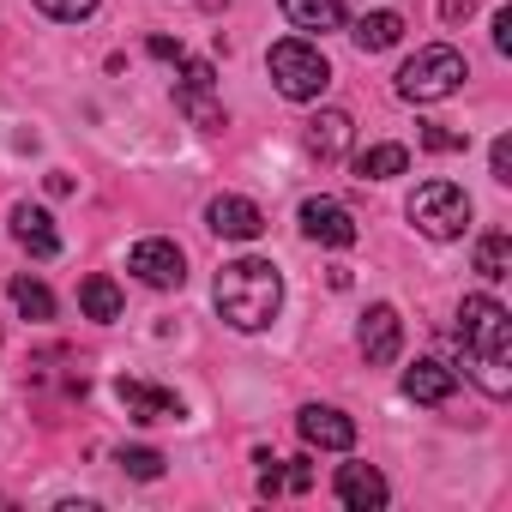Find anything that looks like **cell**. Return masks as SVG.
Here are the masks:
<instances>
[{
  "instance_id": "cb8c5ba5",
  "label": "cell",
  "mask_w": 512,
  "mask_h": 512,
  "mask_svg": "<svg viewBox=\"0 0 512 512\" xmlns=\"http://www.w3.org/2000/svg\"><path fill=\"white\" fill-rule=\"evenodd\" d=\"M37 7H43L49 19H61V25H79V19L97 13V0H37Z\"/></svg>"
},
{
  "instance_id": "ac0fdd59",
  "label": "cell",
  "mask_w": 512,
  "mask_h": 512,
  "mask_svg": "<svg viewBox=\"0 0 512 512\" xmlns=\"http://www.w3.org/2000/svg\"><path fill=\"white\" fill-rule=\"evenodd\" d=\"M79 308H85V320H121V290H115V278H103V272H91L85 284H79Z\"/></svg>"
},
{
  "instance_id": "e0dca14e",
  "label": "cell",
  "mask_w": 512,
  "mask_h": 512,
  "mask_svg": "<svg viewBox=\"0 0 512 512\" xmlns=\"http://www.w3.org/2000/svg\"><path fill=\"white\" fill-rule=\"evenodd\" d=\"M350 37H356L362 55H380V49H392V43L404 37V19H398V13H362Z\"/></svg>"
},
{
  "instance_id": "9a60e30c",
  "label": "cell",
  "mask_w": 512,
  "mask_h": 512,
  "mask_svg": "<svg viewBox=\"0 0 512 512\" xmlns=\"http://www.w3.org/2000/svg\"><path fill=\"white\" fill-rule=\"evenodd\" d=\"M308 151H314L320 163H338V157L350 151V115H344V109H320V115L308 121Z\"/></svg>"
},
{
  "instance_id": "9c48e42d",
  "label": "cell",
  "mask_w": 512,
  "mask_h": 512,
  "mask_svg": "<svg viewBox=\"0 0 512 512\" xmlns=\"http://www.w3.org/2000/svg\"><path fill=\"white\" fill-rule=\"evenodd\" d=\"M356 344H362V356H368L374 368L398 362V344H404V320H398V308L374 302V308L362 314V332H356Z\"/></svg>"
},
{
  "instance_id": "6da1fadb",
  "label": "cell",
  "mask_w": 512,
  "mask_h": 512,
  "mask_svg": "<svg viewBox=\"0 0 512 512\" xmlns=\"http://www.w3.org/2000/svg\"><path fill=\"white\" fill-rule=\"evenodd\" d=\"M458 344H464L470 380L488 398H506L512 392V314L494 296H464V308H458Z\"/></svg>"
},
{
  "instance_id": "484cf974",
  "label": "cell",
  "mask_w": 512,
  "mask_h": 512,
  "mask_svg": "<svg viewBox=\"0 0 512 512\" xmlns=\"http://www.w3.org/2000/svg\"><path fill=\"white\" fill-rule=\"evenodd\" d=\"M422 145H428V151H464L470 139H464V133H446V127H422Z\"/></svg>"
},
{
  "instance_id": "5bb4252c",
  "label": "cell",
  "mask_w": 512,
  "mask_h": 512,
  "mask_svg": "<svg viewBox=\"0 0 512 512\" xmlns=\"http://www.w3.org/2000/svg\"><path fill=\"white\" fill-rule=\"evenodd\" d=\"M458 392V374L446 368V362H416V368H404V398L410 404H446Z\"/></svg>"
},
{
  "instance_id": "3957f363",
  "label": "cell",
  "mask_w": 512,
  "mask_h": 512,
  "mask_svg": "<svg viewBox=\"0 0 512 512\" xmlns=\"http://www.w3.org/2000/svg\"><path fill=\"white\" fill-rule=\"evenodd\" d=\"M464 79H470L464 55L446 49V43H434V49H416V55L398 67V97H404V103H440V97H452Z\"/></svg>"
},
{
  "instance_id": "f1b7e54d",
  "label": "cell",
  "mask_w": 512,
  "mask_h": 512,
  "mask_svg": "<svg viewBox=\"0 0 512 512\" xmlns=\"http://www.w3.org/2000/svg\"><path fill=\"white\" fill-rule=\"evenodd\" d=\"M494 49L512 55V13H494Z\"/></svg>"
},
{
  "instance_id": "f546056e",
  "label": "cell",
  "mask_w": 512,
  "mask_h": 512,
  "mask_svg": "<svg viewBox=\"0 0 512 512\" xmlns=\"http://www.w3.org/2000/svg\"><path fill=\"white\" fill-rule=\"evenodd\" d=\"M151 55H157V61H181V43H169V37H151Z\"/></svg>"
},
{
  "instance_id": "5b68a950",
  "label": "cell",
  "mask_w": 512,
  "mask_h": 512,
  "mask_svg": "<svg viewBox=\"0 0 512 512\" xmlns=\"http://www.w3.org/2000/svg\"><path fill=\"white\" fill-rule=\"evenodd\" d=\"M410 223L428 235V241H458L470 229V193L452 187V181H422L410 193Z\"/></svg>"
},
{
  "instance_id": "2e32d148",
  "label": "cell",
  "mask_w": 512,
  "mask_h": 512,
  "mask_svg": "<svg viewBox=\"0 0 512 512\" xmlns=\"http://www.w3.org/2000/svg\"><path fill=\"white\" fill-rule=\"evenodd\" d=\"M284 19L296 25V31H338L344 25V0H284Z\"/></svg>"
},
{
  "instance_id": "d4e9b609",
  "label": "cell",
  "mask_w": 512,
  "mask_h": 512,
  "mask_svg": "<svg viewBox=\"0 0 512 512\" xmlns=\"http://www.w3.org/2000/svg\"><path fill=\"white\" fill-rule=\"evenodd\" d=\"M181 85H187V91H211V85H217L211 61H187V55H181Z\"/></svg>"
},
{
  "instance_id": "603a6c76",
  "label": "cell",
  "mask_w": 512,
  "mask_h": 512,
  "mask_svg": "<svg viewBox=\"0 0 512 512\" xmlns=\"http://www.w3.org/2000/svg\"><path fill=\"white\" fill-rule=\"evenodd\" d=\"M121 470H127L133 482H157V476H163V452H151V446H127V452H121Z\"/></svg>"
},
{
  "instance_id": "7c38bea8",
  "label": "cell",
  "mask_w": 512,
  "mask_h": 512,
  "mask_svg": "<svg viewBox=\"0 0 512 512\" xmlns=\"http://www.w3.org/2000/svg\"><path fill=\"white\" fill-rule=\"evenodd\" d=\"M115 392H121V404H127V416H133V422H181V398H175V392H163V386L121 380Z\"/></svg>"
},
{
  "instance_id": "8fae6325",
  "label": "cell",
  "mask_w": 512,
  "mask_h": 512,
  "mask_svg": "<svg viewBox=\"0 0 512 512\" xmlns=\"http://www.w3.org/2000/svg\"><path fill=\"white\" fill-rule=\"evenodd\" d=\"M338 500L356 506V512H380L392 500V488H386V476L374 464H338Z\"/></svg>"
},
{
  "instance_id": "4dcf8cb0",
  "label": "cell",
  "mask_w": 512,
  "mask_h": 512,
  "mask_svg": "<svg viewBox=\"0 0 512 512\" xmlns=\"http://www.w3.org/2000/svg\"><path fill=\"white\" fill-rule=\"evenodd\" d=\"M440 13H446V19H470V13H476V0H446Z\"/></svg>"
},
{
  "instance_id": "30bf717a",
  "label": "cell",
  "mask_w": 512,
  "mask_h": 512,
  "mask_svg": "<svg viewBox=\"0 0 512 512\" xmlns=\"http://www.w3.org/2000/svg\"><path fill=\"white\" fill-rule=\"evenodd\" d=\"M296 428H302V440L320 446V452H350V446H356V422H350L344 410H332V404H308V410L296 416Z\"/></svg>"
},
{
  "instance_id": "4316f807",
  "label": "cell",
  "mask_w": 512,
  "mask_h": 512,
  "mask_svg": "<svg viewBox=\"0 0 512 512\" xmlns=\"http://www.w3.org/2000/svg\"><path fill=\"white\" fill-rule=\"evenodd\" d=\"M488 163H494V181H500V187H512V139H494Z\"/></svg>"
},
{
  "instance_id": "52a82bcc",
  "label": "cell",
  "mask_w": 512,
  "mask_h": 512,
  "mask_svg": "<svg viewBox=\"0 0 512 512\" xmlns=\"http://www.w3.org/2000/svg\"><path fill=\"white\" fill-rule=\"evenodd\" d=\"M302 235L308 241H320V247H350L356 241V217H350V205L344 199H302Z\"/></svg>"
},
{
  "instance_id": "ba28073f",
  "label": "cell",
  "mask_w": 512,
  "mask_h": 512,
  "mask_svg": "<svg viewBox=\"0 0 512 512\" xmlns=\"http://www.w3.org/2000/svg\"><path fill=\"white\" fill-rule=\"evenodd\" d=\"M205 223H211V235H223V241H260V235H266V211L253 205V199H241V193L211 199Z\"/></svg>"
},
{
  "instance_id": "44dd1931",
  "label": "cell",
  "mask_w": 512,
  "mask_h": 512,
  "mask_svg": "<svg viewBox=\"0 0 512 512\" xmlns=\"http://www.w3.org/2000/svg\"><path fill=\"white\" fill-rule=\"evenodd\" d=\"M175 103H181V115H187L193 127H205V133L223 127V109L211 103V91H187V85H175Z\"/></svg>"
},
{
  "instance_id": "d6986e66",
  "label": "cell",
  "mask_w": 512,
  "mask_h": 512,
  "mask_svg": "<svg viewBox=\"0 0 512 512\" xmlns=\"http://www.w3.org/2000/svg\"><path fill=\"white\" fill-rule=\"evenodd\" d=\"M404 169H410V151L404 145H368V151H356V175L362 181H392Z\"/></svg>"
},
{
  "instance_id": "7a4b0ae2",
  "label": "cell",
  "mask_w": 512,
  "mask_h": 512,
  "mask_svg": "<svg viewBox=\"0 0 512 512\" xmlns=\"http://www.w3.org/2000/svg\"><path fill=\"white\" fill-rule=\"evenodd\" d=\"M284 308V278L272 260H229L217 272V314L235 332H266Z\"/></svg>"
},
{
  "instance_id": "277c9868",
  "label": "cell",
  "mask_w": 512,
  "mask_h": 512,
  "mask_svg": "<svg viewBox=\"0 0 512 512\" xmlns=\"http://www.w3.org/2000/svg\"><path fill=\"white\" fill-rule=\"evenodd\" d=\"M272 85L290 97V103H314L326 85H332V61L314 49V43H302V37H290V43H272Z\"/></svg>"
},
{
  "instance_id": "8992f818",
  "label": "cell",
  "mask_w": 512,
  "mask_h": 512,
  "mask_svg": "<svg viewBox=\"0 0 512 512\" xmlns=\"http://www.w3.org/2000/svg\"><path fill=\"white\" fill-rule=\"evenodd\" d=\"M127 272L151 290H181L187 284V260H181V247L163 241V235H145L133 253H127Z\"/></svg>"
},
{
  "instance_id": "4fadbf2b",
  "label": "cell",
  "mask_w": 512,
  "mask_h": 512,
  "mask_svg": "<svg viewBox=\"0 0 512 512\" xmlns=\"http://www.w3.org/2000/svg\"><path fill=\"white\" fill-rule=\"evenodd\" d=\"M13 235H19V247H31V253H37V260H55V253H61L55 217H49L43 205H13Z\"/></svg>"
},
{
  "instance_id": "ffe728a7",
  "label": "cell",
  "mask_w": 512,
  "mask_h": 512,
  "mask_svg": "<svg viewBox=\"0 0 512 512\" xmlns=\"http://www.w3.org/2000/svg\"><path fill=\"white\" fill-rule=\"evenodd\" d=\"M476 272H482V278H506V272H512V235H506V229H494V235L476 241Z\"/></svg>"
},
{
  "instance_id": "83f0119b",
  "label": "cell",
  "mask_w": 512,
  "mask_h": 512,
  "mask_svg": "<svg viewBox=\"0 0 512 512\" xmlns=\"http://www.w3.org/2000/svg\"><path fill=\"white\" fill-rule=\"evenodd\" d=\"M308 482H314V464H308V458H290V470H284V488H296V494H302Z\"/></svg>"
},
{
  "instance_id": "7402d4cb",
  "label": "cell",
  "mask_w": 512,
  "mask_h": 512,
  "mask_svg": "<svg viewBox=\"0 0 512 512\" xmlns=\"http://www.w3.org/2000/svg\"><path fill=\"white\" fill-rule=\"evenodd\" d=\"M13 308L25 320H55V296L37 284V278H13Z\"/></svg>"
}]
</instances>
